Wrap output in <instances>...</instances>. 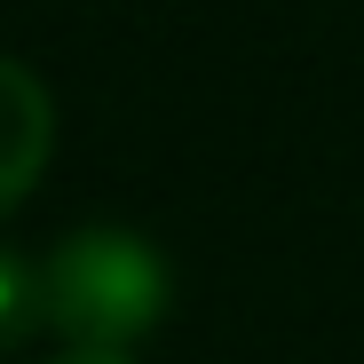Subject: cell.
<instances>
[{"instance_id":"6da1fadb","label":"cell","mask_w":364,"mask_h":364,"mask_svg":"<svg viewBox=\"0 0 364 364\" xmlns=\"http://www.w3.org/2000/svg\"><path fill=\"white\" fill-rule=\"evenodd\" d=\"M48 317L72 333V348H119L127 333H143L159 317V262L143 254V237L127 230H80L55 246V262L40 269Z\"/></svg>"},{"instance_id":"7a4b0ae2","label":"cell","mask_w":364,"mask_h":364,"mask_svg":"<svg viewBox=\"0 0 364 364\" xmlns=\"http://www.w3.org/2000/svg\"><path fill=\"white\" fill-rule=\"evenodd\" d=\"M48 151H55V95L40 87L32 64L0 55V214L32 198V182L48 174Z\"/></svg>"},{"instance_id":"3957f363","label":"cell","mask_w":364,"mask_h":364,"mask_svg":"<svg viewBox=\"0 0 364 364\" xmlns=\"http://www.w3.org/2000/svg\"><path fill=\"white\" fill-rule=\"evenodd\" d=\"M40 317H48V293H40L32 262L0 254V348H9V341H24V333H32Z\"/></svg>"},{"instance_id":"277c9868","label":"cell","mask_w":364,"mask_h":364,"mask_svg":"<svg viewBox=\"0 0 364 364\" xmlns=\"http://www.w3.org/2000/svg\"><path fill=\"white\" fill-rule=\"evenodd\" d=\"M48 364H135L127 348H64V356H48Z\"/></svg>"}]
</instances>
